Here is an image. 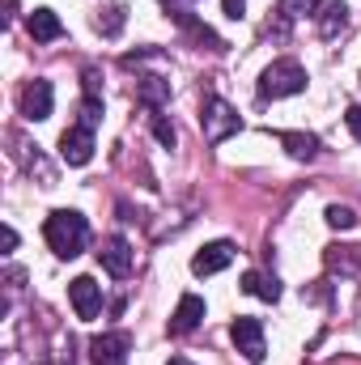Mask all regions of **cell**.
Instances as JSON below:
<instances>
[{"mask_svg":"<svg viewBox=\"0 0 361 365\" xmlns=\"http://www.w3.org/2000/svg\"><path fill=\"white\" fill-rule=\"evenodd\" d=\"M68 297H73L77 319H98V310H102V284L93 276H77L68 284Z\"/></svg>","mask_w":361,"mask_h":365,"instance_id":"9c48e42d","label":"cell"},{"mask_svg":"<svg viewBox=\"0 0 361 365\" xmlns=\"http://www.w3.org/2000/svg\"><path fill=\"white\" fill-rule=\"evenodd\" d=\"M306 90V68L298 60H272L260 77V98L264 102H276V98H289V93H302Z\"/></svg>","mask_w":361,"mask_h":365,"instance_id":"7a4b0ae2","label":"cell"},{"mask_svg":"<svg viewBox=\"0 0 361 365\" xmlns=\"http://www.w3.org/2000/svg\"><path fill=\"white\" fill-rule=\"evenodd\" d=\"M13 247H17V230H13V225H4V230H0V251L9 255Z\"/></svg>","mask_w":361,"mask_h":365,"instance_id":"d4e9b609","label":"cell"},{"mask_svg":"<svg viewBox=\"0 0 361 365\" xmlns=\"http://www.w3.org/2000/svg\"><path fill=\"white\" fill-rule=\"evenodd\" d=\"M200 128H204V140H208V145H221L225 136H234V132L243 128V119H238V110H234L225 98L208 93L204 106H200Z\"/></svg>","mask_w":361,"mask_h":365,"instance_id":"3957f363","label":"cell"},{"mask_svg":"<svg viewBox=\"0 0 361 365\" xmlns=\"http://www.w3.org/2000/svg\"><path fill=\"white\" fill-rule=\"evenodd\" d=\"M123 13H128L123 4H111V9H102V17H98V30H102L106 38H115V34L123 30Z\"/></svg>","mask_w":361,"mask_h":365,"instance_id":"ac0fdd59","label":"cell"},{"mask_svg":"<svg viewBox=\"0 0 361 365\" xmlns=\"http://www.w3.org/2000/svg\"><path fill=\"white\" fill-rule=\"evenodd\" d=\"M276 140H280L298 162H315V158H319V136H310V132H276Z\"/></svg>","mask_w":361,"mask_h":365,"instance_id":"9a60e30c","label":"cell"},{"mask_svg":"<svg viewBox=\"0 0 361 365\" xmlns=\"http://www.w3.org/2000/svg\"><path fill=\"white\" fill-rule=\"evenodd\" d=\"M327 268H332V272H345V276H357L361 272V247L327 251Z\"/></svg>","mask_w":361,"mask_h":365,"instance_id":"e0dca14e","label":"cell"},{"mask_svg":"<svg viewBox=\"0 0 361 365\" xmlns=\"http://www.w3.org/2000/svg\"><path fill=\"white\" fill-rule=\"evenodd\" d=\"M128 349H132L128 331H102V336H93V344H90V361L93 365H128Z\"/></svg>","mask_w":361,"mask_h":365,"instance_id":"5b68a950","label":"cell"},{"mask_svg":"<svg viewBox=\"0 0 361 365\" xmlns=\"http://www.w3.org/2000/svg\"><path fill=\"white\" fill-rule=\"evenodd\" d=\"M26 26H30V38H34V43H51V38H60V34H64L60 17H56L51 9H34Z\"/></svg>","mask_w":361,"mask_h":365,"instance_id":"5bb4252c","label":"cell"},{"mask_svg":"<svg viewBox=\"0 0 361 365\" xmlns=\"http://www.w3.org/2000/svg\"><path fill=\"white\" fill-rule=\"evenodd\" d=\"M230 340H234V349H238V353H243L251 365H260L264 357H268V344H264V323H260V319H234Z\"/></svg>","mask_w":361,"mask_h":365,"instance_id":"277c9868","label":"cell"},{"mask_svg":"<svg viewBox=\"0 0 361 365\" xmlns=\"http://www.w3.org/2000/svg\"><path fill=\"white\" fill-rule=\"evenodd\" d=\"M136 102L158 115V110L171 102V81H166V77H141V81H136Z\"/></svg>","mask_w":361,"mask_h":365,"instance_id":"4fadbf2b","label":"cell"},{"mask_svg":"<svg viewBox=\"0 0 361 365\" xmlns=\"http://www.w3.org/2000/svg\"><path fill=\"white\" fill-rule=\"evenodd\" d=\"M310 17H315L319 38H336V34L349 26V4H345V0H319Z\"/></svg>","mask_w":361,"mask_h":365,"instance_id":"30bf717a","label":"cell"},{"mask_svg":"<svg viewBox=\"0 0 361 365\" xmlns=\"http://www.w3.org/2000/svg\"><path fill=\"white\" fill-rule=\"evenodd\" d=\"M327 225H332V230H353V225H357V212L345 208V204H332V208H327Z\"/></svg>","mask_w":361,"mask_h":365,"instance_id":"d6986e66","label":"cell"},{"mask_svg":"<svg viewBox=\"0 0 361 365\" xmlns=\"http://www.w3.org/2000/svg\"><path fill=\"white\" fill-rule=\"evenodd\" d=\"M98 119H102V98H86L81 102V123L86 128H98Z\"/></svg>","mask_w":361,"mask_h":365,"instance_id":"7402d4cb","label":"cell"},{"mask_svg":"<svg viewBox=\"0 0 361 365\" xmlns=\"http://www.w3.org/2000/svg\"><path fill=\"white\" fill-rule=\"evenodd\" d=\"M153 136H158L166 149H175V145H179V132H175V123H171V119H162V115H153Z\"/></svg>","mask_w":361,"mask_h":365,"instance_id":"ffe728a7","label":"cell"},{"mask_svg":"<svg viewBox=\"0 0 361 365\" xmlns=\"http://www.w3.org/2000/svg\"><path fill=\"white\" fill-rule=\"evenodd\" d=\"M43 238L60 259H77L86 251V242H90V221L77 208H56L47 217V225H43Z\"/></svg>","mask_w":361,"mask_h":365,"instance_id":"6da1fadb","label":"cell"},{"mask_svg":"<svg viewBox=\"0 0 361 365\" xmlns=\"http://www.w3.org/2000/svg\"><path fill=\"white\" fill-rule=\"evenodd\" d=\"M51 102H56V93H51V81H30L26 90H21V98H17V106H21V115L30 119V123H43L47 115H51Z\"/></svg>","mask_w":361,"mask_h":365,"instance_id":"8992f818","label":"cell"},{"mask_svg":"<svg viewBox=\"0 0 361 365\" xmlns=\"http://www.w3.org/2000/svg\"><path fill=\"white\" fill-rule=\"evenodd\" d=\"M230 264H234V242H208L204 251H195L191 272L195 276H213V272H221V268H230Z\"/></svg>","mask_w":361,"mask_h":365,"instance_id":"7c38bea8","label":"cell"},{"mask_svg":"<svg viewBox=\"0 0 361 365\" xmlns=\"http://www.w3.org/2000/svg\"><path fill=\"white\" fill-rule=\"evenodd\" d=\"M243 293H251L260 302H280V280L268 272H247L243 276Z\"/></svg>","mask_w":361,"mask_h":365,"instance_id":"2e32d148","label":"cell"},{"mask_svg":"<svg viewBox=\"0 0 361 365\" xmlns=\"http://www.w3.org/2000/svg\"><path fill=\"white\" fill-rule=\"evenodd\" d=\"M315 4H319V0H280V17L293 21V17H302V13H315Z\"/></svg>","mask_w":361,"mask_h":365,"instance_id":"44dd1931","label":"cell"},{"mask_svg":"<svg viewBox=\"0 0 361 365\" xmlns=\"http://www.w3.org/2000/svg\"><path fill=\"white\" fill-rule=\"evenodd\" d=\"M221 9H225V17H234V21L247 17V0H221Z\"/></svg>","mask_w":361,"mask_h":365,"instance_id":"603a6c76","label":"cell"},{"mask_svg":"<svg viewBox=\"0 0 361 365\" xmlns=\"http://www.w3.org/2000/svg\"><path fill=\"white\" fill-rule=\"evenodd\" d=\"M204 297H195V293H183L179 306H175V314H171V336H187V331H195L200 323H204Z\"/></svg>","mask_w":361,"mask_h":365,"instance_id":"8fae6325","label":"cell"},{"mask_svg":"<svg viewBox=\"0 0 361 365\" xmlns=\"http://www.w3.org/2000/svg\"><path fill=\"white\" fill-rule=\"evenodd\" d=\"M98 259H102V268H106L111 276H128V272H132V264H136V251H132V242H128V238L111 234V238L102 242Z\"/></svg>","mask_w":361,"mask_h":365,"instance_id":"ba28073f","label":"cell"},{"mask_svg":"<svg viewBox=\"0 0 361 365\" xmlns=\"http://www.w3.org/2000/svg\"><path fill=\"white\" fill-rule=\"evenodd\" d=\"M60 158H64L68 166H90V158H93V128H86V123L68 128V132L60 136Z\"/></svg>","mask_w":361,"mask_h":365,"instance_id":"52a82bcc","label":"cell"},{"mask_svg":"<svg viewBox=\"0 0 361 365\" xmlns=\"http://www.w3.org/2000/svg\"><path fill=\"white\" fill-rule=\"evenodd\" d=\"M166 365H195V361H187V357H171Z\"/></svg>","mask_w":361,"mask_h":365,"instance_id":"484cf974","label":"cell"},{"mask_svg":"<svg viewBox=\"0 0 361 365\" xmlns=\"http://www.w3.org/2000/svg\"><path fill=\"white\" fill-rule=\"evenodd\" d=\"M345 123H349V132L361 140V106H349V110H345Z\"/></svg>","mask_w":361,"mask_h":365,"instance_id":"cb8c5ba5","label":"cell"}]
</instances>
